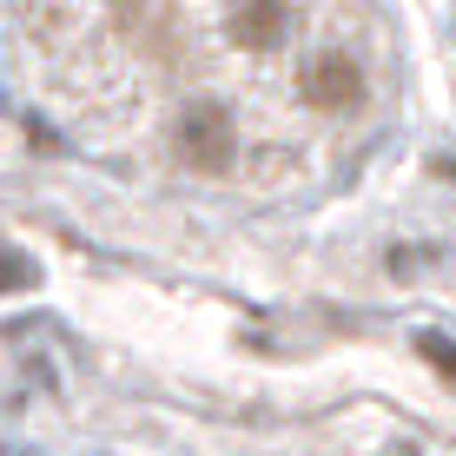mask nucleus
Here are the masks:
<instances>
[{"label": "nucleus", "mask_w": 456, "mask_h": 456, "mask_svg": "<svg viewBox=\"0 0 456 456\" xmlns=\"http://www.w3.org/2000/svg\"><path fill=\"white\" fill-rule=\"evenodd\" d=\"M172 146H179V159L192 172H225L232 152H239V133H232V113L212 100H192L172 126Z\"/></svg>", "instance_id": "f257e3e1"}, {"label": "nucleus", "mask_w": 456, "mask_h": 456, "mask_svg": "<svg viewBox=\"0 0 456 456\" xmlns=\"http://www.w3.org/2000/svg\"><path fill=\"white\" fill-rule=\"evenodd\" d=\"M297 93H305V106H318V113H344V106L364 100V73H357L351 53H318L297 73Z\"/></svg>", "instance_id": "f03ea898"}, {"label": "nucleus", "mask_w": 456, "mask_h": 456, "mask_svg": "<svg viewBox=\"0 0 456 456\" xmlns=\"http://www.w3.org/2000/svg\"><path fill=\"white\" fill-rule=\"evenodd\" d=\"M291 34V0H232V40L251 53H272Z\"/></svg>", "instance_id": "7ed1b4c3"}]
</instances>
